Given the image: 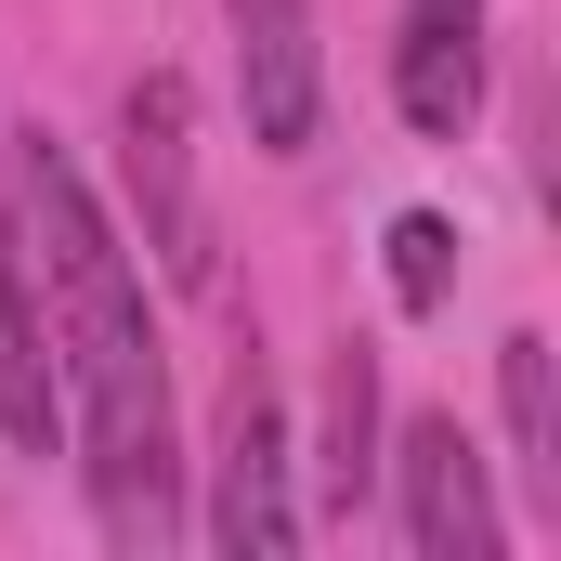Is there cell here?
Returning <instances> with one entry per match:
<instances>
[{"label": "cell", "instance_id": "cell-9", "mask_svg": "<svg viewBox=\"0 0 561 561\" xmlns=\"http://www.w3.org/2000/svg\"><path fill=\"white\" fill-rule=\"evenodd\" d=\"M327 510H353L366 483H379V366H366V340H340V366H327Z\"/></svg>", "mask_w": 561, "mask_h": 561}, {"label": "cell", "instance_id": "cell-5", "mask_svg": "<svg viewBox=\"0 0 561 561\" xmlns=\"http://www.w3.org/2000/svg\"><path fill=\"white\" fill-rule=\"evenodd\" d=\"M236 13V105L262 157H300L327 118V39H313V0H222Z\"/></svg>", "mask_w": 561, "mask_h": 561}, {"label": "cell", "instance_id": "cell-1", "mask_svg": "<svg viewBox=\"0 0 561 561\" xmlns=\"http://www.w3.org/2000/svg\"><path fill=\"white\" fill-rule=\"evenodd\" d=\"M13 236L39 275V327H53V392L79 419V470L118 549H170L183 536V431H170V366L144 327V262L118 249L105 196L79 183V157L53 131L13 144Z\"/></svg>", "mask_w": 561, "mask_h": 561}, {"label": "cell", "instance_id": "cell-2", "mask_svg": "<svg viewBox=\"0 0 561 561\" xmlns=\"http://www.w3.org/2000/svg\"><path fill=\"white\" fill-rule=\"evenodd\" d=\"M118 170H131V209H144V262L157 287H222V249H209V196H196V105L170 66H144L118 92Z\"/></svg>", "mask_w": 561, "mask_h": 561}, {"label": "cell", "instance_id": "cell-6", "mask_svg": "<svg viewBox=\"0 0 561 561\" xmlns=\"http://www.w3.org/2000/svg\"><path fill=\"white\" fill-rule=\"evenodd\" d=\"M0 444H13V457H53V444H66V392H53V327H39V275H26L13 196H0Z\"/></svg>", "mask_w": 561, "mask_h": 561}, {"label": "cell", "instance_id": "cell-8", "mask_svg": "<svg viewBox=\"0 0 561 561\" xmlns=\"http://www.w3.org/2000/svg\"><path fill=\"white\" fill-rule=\"evenodd\" d=\"M496 405H510V457H523V483L561 510V366L549 340L523 327V340H496Z\"/></svg>", "mask_w": 561, "mask_h": 561}, {"label": "cell", "instance_id": "cell-3", "mask_svg": "<svg viewBox=\"0 0 561 561\" xmlns=\"http://www.w3.org/2000/svg\"><path fill=\"white\" fill-rule=\"evenodd\" d=\"M209 549L222 561H287L300 549V496H287V405L262 379V353L222 392V457H209Z\"/></svg>", "mask_w": 561, "mask_h": 561}, {"label": "cell", "instance_id": "cell-10", "mask_svg": "<svg viewBox=\"0 0 561 561\" xmlns=\"http://www.w3.org/2000/svg\"><path fill=\"white\" fill-rule=\"evenodd\" d=\"M444 287H457V222L444 209H405L392 222V300L405 313H444Z\"/></svg>", "mask_w": 561, "mask_h": 561}, {"label": "cell", "instance_id": "cell-4", "mask_svg": "<svg viewBox=\"0 0 561 561\" xmlns=\"http://www.w3.org/2000/svg\"><path fill=\"white\" fill-rule=\"evenodd\" d=\"M392 510H405V549L419 561H496L510 549L496 483H483V444L457 419H405V444H392Z\"/></svg>", "mask_w": 561, "mask_h": 561}, {"label": "cell", "instance_id": "cell-11", "mask_svg": "<svg viewBox=\"0 0 561 561\" xmlns=\"http://www.w3.org/2000/svg\"><path fill=\"white\" fill-rule=\"evenodd\" d=\"M405 26H483V0H405Z\"/></svg>", "mask_w": 561, "mask_h": 561}, {"label": "cell", "instance_id": "cell-7", "mask_svg": "<svg viewBox=\"0 0 561 561\" xmlns=\"http://www.w3.org/2000/svg\"><path fill=\"white\" fill-rule=\"evenodd\" d=\"M392 105H405V131L457 144L483 118V26H405L392 39Z\"/></svg>", "mask_w": 561, "mask_h": 561}]
</instances>
